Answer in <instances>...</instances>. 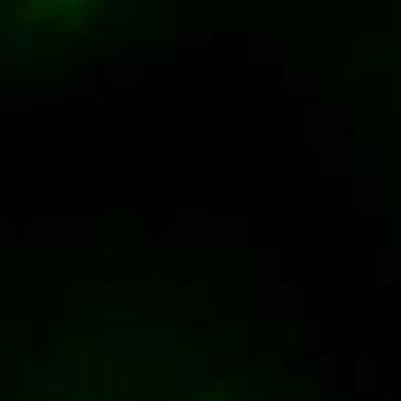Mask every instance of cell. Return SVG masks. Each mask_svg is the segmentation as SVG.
I'll list each match as a JSON object with an SVG mask.
<instances>
[{
	"instance_id": "obj_1",
	"label": "cell",
	"mask_w": 401,
	"mask_h": 401,
	"mask_svg": "<svg viewBox=\"0 0 401 401\" xmlns=\"http://www.w3.org/2000/svg\"><path fill=\"white\" fill-rule=\"evenodd\" d=\"M356 388H370V361H356Z\"/></svg>"
}]
</instances>
